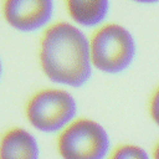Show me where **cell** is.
Instances as JSON below:
<instances>
[{
    "label": "cell",
    "mask_w": 159,
    "mask_h": 159,
    "mask_svg": "<svg viewBox=\"0 0 159 159\" xmlns=\"http://www.w3.org/2000/svg\"><path fill=\"white\" fill-rule=\"evenodd\" d=\"M37 57L46 78L61 87L80 88L93 73L88 37L71 21H52L41 31Z\"/></svg>",
    "instance_id": "obj_1"
},
{
    "label": "cell",
    "mask_w": 159,
    "mask_h": 159,
    "mask_svg": "<svg viewBox=\"0 0 159 159\" xmlns=\"http://www.w3.org/2000/svg\"><path fill=\"white\" fill-rule=\"evenodd\" d=\"M93 70L106 75L127 71L137 56V42L128 27L113 21H104L94 27L88 37Z\"/></svg>",
    "instance_id": "obj_2"
},
{
    "label": "cell",
    "mask_w": 159,
    "mask_h": 159,
    "mask_svg": "<svg viewBox=\"0 0 159 159\" xmlns=\"http://www.w3.org/2000/svg\"><path fill=\"white\" fill-rule=\"evenodd\" d=\"M77 102L65 87H45L34 92L25 104L30 125L42 133H58L76 118Z\"/></svg>",
    "instance_id": "obj_3"
},
{
    "label": "cell",
    "mask_w": 159,
    "mask_h": 159,
    "mask_svg": "<svg viewBox=\"0 0 159 159\" xmlns=\"http://www.w3.org/2000/svg\"><path fill=\"white\" fill-rule=\"evenodd\" d=\"M57 134L56 149L62 159H106L111 150L108 132L88 117H76Z\"/></svg>",
    "instance_id": "obj_4"
},
{
    "label": "cell",
    "mask_w": 159,
    "mask_h": 159,
    "mask_svg": "<svg viewBox=\"0 0 159 159\" xmlns=\"http://www.w3.org/2000/svg\"><path fill=\"white\" fill-rule=\"evenodd\" d=\"M0 14L12 30L32 34L53 21L55 0H1Z\"/></svg>",
    "instance_id": "obj_5"
},
{
    "label": "cell",
    "mask_w": 159,
    "mask_h": 159,
    "mask_svg": "<svg viewBox=\"0 0 159 159\" xmlns=\"http://www.w3.org/2000/svg\"><path fill=\"white\" fill-rule=\"evenodd\" d=\"M0 159H40L37 139L22 127L6 129L0 137Z\"/></svg>",
    "instance_id": "obj_6"
},
{
    "label": "cell",
    "mask_w": 159,
    "mask_h": 159,
    "mask_svg": "<svg viewBox=\"0 0 159 159\" xmlns=\"http://www.w3.org/2000/svg\"><path fill=\"white\" fill-rule=\"evenodd\" d=\"M65 9L71 22L94 29L107 21L111 0H65Z\"/></svg>",
    "instance_id": "obj_7"
},
{
    "label": "cell",
    "mask_w": 159,
    "mask_h": 159,
    "mask_svg": "<svg viewBox=\"0 0 159 159\" xmlns=\"http://www.w3.org/2000/svg\"><path fill=\"white\" fill-rule=\"evenodd\" d=\"M106 159H152L150 154L140 145L124 143L111 149Z\"/></svg>",
    "instance_id": "obj_8"
},
{
    "label": "cell",
    "mask_w": 159,
    "mask_h": 159,
    "mask_svg": "<svg viewBox=\"0 0 159 159\" xmlns=\"http://www.w3.org/2000/svg\"><path fill=\"white\" fill-rule=\"evenodd\" d=\"M148 112L152 120L159 127V84L153 89L148 101Z\"/></svg>",
    "instance_id": "obj_9"
},
{
    "label": "cell",
    "mask_w": 159,
    "mask_h": 159,
    "mask_svg": "<svg viewBox=\"0 0 159 159\" xmlns=\"http://www.w3.org/2000/svg\"><path fill=\"white\" fill-rule=\"evenodd\" d=\"M135 4H140V5H154V4H159V0H129Z\"/></svg>",
    "instance_id": "obj_10"
},
{
    "label": "cell",
    "mask_w": 159,
    "mask_h": 159,
    "mask_svg": "<svg viewBox=\"0 0 159 159\" xmlns=\"http://www.w3.org/2000/svg\"><path fill=\"white\" fill-rule=\"evenodd\" d=\"M150 158H152V159H159V139H158V142H157V143L154 144V147H153Z\"/></svg>",
    "instance_id": "obj_11"
},
{
    "label": "cell",
    "mask_w": 159,
    "mask_h": 159,
    "mask_svg": "<svg viewBox=\"0 0 159 159\" xmlns=\"http://www.w3.org/2000/svg\"><path fill=\"white\" fill-rule=\"evenodd\" d=\"M2 73H4V65H2V60H1V57H0V80H1V77H2Z\"/></svg>",
    "instance_id": "obj_12"
}]
</instances>
